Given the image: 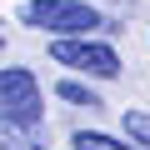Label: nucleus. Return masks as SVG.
<instances>
[{
  "label": "nucleus",
  "instance_id": "nucleus-1",
  "mask_svg": "<svg viewBox=\"0 0 150 150\" xmlns=\"http://www.w3.org/2000/svg\"><path fill=\"white\" fill-rule=\"evenodd\" d=\"M35 30H55V35H90L100 30V10L85 0H30L20 10Z\"/></svg>",
  "mask_w": 150,
  "mask_h": 150
},
{
  "label": "nucleus",
  "instance_id": "nucleus-2",
  "mask_svg": "<svg viewBox=\"0 0 150 150\" xmlns=\"http://www.w3.org/2000/svg\"><path fill=\"white\" fill-rule=\"evenodd\" d=\"M50 55L70 70H85V75H100V80H115L120 75V55L105 45V40H85V35H65L50 45Z\"/></svg>",
  "mask_w": 150,
  "mask_h": 150
},
{
  "label": "nucleus",
  "instance_id": "nucleus-3",
  "mask_svg": "<svg viewBox=\"0 0 150 150\" xmlns=\"http://www.w3.org/2000/svg\"><path fill=\"white\" fill-rule=\"evenodd\" d=\"M0 110L25 115V120H40V85H35V75L25 65L0 70Z\"/></svg>",
  "mask_w": 150,
  "mask_h": 150
},
{
  "label": "nucleus",
  "instance_id": "nucleus-4",
  "mask_svg": "<svg viewBox=\"0 0 150 150\" xmlns=\"http://www.w3.org/2000/svg\"><path fill=\"white\" fill-rule=\"evenodd\" d=\"M0 150H45V125L0 110Z\"/></svg>",
  "mask_w": 150,
  "mask_h": 150
},
{
  "label": "nucleus",
  "instance_id": "nucleus-5",
  "mask_svg": "<svg viewBox=\"0 0 150 150\" xmlns=\"http://www.w3.org/2000/svg\"><path fill=\"white\" fill-rule=\"evenodd\" d=\"M55 95H60V100H70V105H90V110H100V95H95L90 85H80V80H60V85H55Z\"/></svg>",
  "mask_w": 150,
  "mask_h": 150
},
{
  "label": "nucleus",
  "instance_id": "nucleus-6",
  "mask_svg": "<svg viewBox=\"0 0 150 150\" xmlns=\"http://www.w3.org/2000/svg\"><path fill=\"white\" fill-rule=\"evenodd\" d=\"M75 150H130V145H120V140H110V135H100V130H75ZM145 150V145H140Z\"/></svg>",
  "mask_w": 150,
  "mask_h": 150
},
{
  "label": "nucleus",
  "instance_id": "nucleus-7",
  "mask_svg": "<svg viewBox=\"0 0 150 150\" xmlns=\"http://www.w3.org/2000/svg\"><path fill=\"white\" fill-rule=\"evenodd\" d=\"M125 130H130V140H135V145H145V150H150V115H145V110H125Z\"/></svg>",
  "mask_w": 150,
  "mask_h": 150
}]
</instances>
